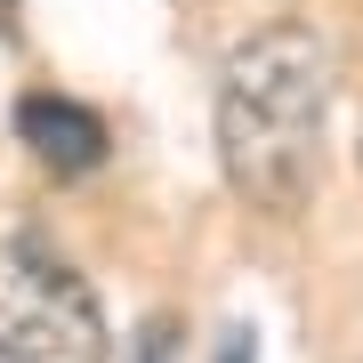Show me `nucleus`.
<instances>
[{
  "instance_id": "1",
  "label": "nucleus",
  "mask_w": 363,
  "mask_h": 363,
  "mask_svg": "<svg viewBox=\"0 0 363 363\" xmlns=\"http://www.w3.org/2000/svg\"><path fill=\"white\" fill-rule=\"evenodd\" d=\"M331 49L315 25H259L218 65V169L250 210H307L323 178Z\"/></svg>"
},
{
  "instance_id": "2",
  "label": "nucleus",
  "mask_w": 363,
  "mask_h": 363,
  "mask_svg": "<svg viewBox=\"0 0 363 363\" xmlns=\"http://www.w3.org/2000/svg\"><path fill=\"white\" fill-rule=\"evenodd\" d=\"M0 347L16 363H105V307L40 234L0 242Z\"/></svg>"
},
{
  "instance_id": "3",
  "label": "nucleus",
  "mask_w": 363,
  "mask_h": 363,
  "mask_svg": "<svg viewBox=\"0 0 363 363\" xmlns=\"http://www.w3.org/2000/svg\"><path fill=\"white\" fill-rule=\"evenodd\" d=\"M16 138H25V154L49 169V178H81V169L105 162V121L81 97H57V89L16 97Z\"/></svg>"
},
{
  "instance_id": "4",
  "label": "nucleus",
  "mask_w": 363,
  "mask_h": 363,
  "mask_svg": "<svg viewBox=\"0 0 363 363\" xmlns=\"http://www.w3.org/2000/svg\"><path fill=\"white\" fill-rule=\"evenodd\" d=\"M178 355V331H145V347H138V363H169Z\"/></svg>"
},
{
  "instance_id": "5",
  "label": "nucleus",
  "mask_w": 363,
  "mask_h": 363,
  "mask_svg": "<svg viewBox=\"0 0 363 363\" xmlns=\"http://www.w3.org/2000/svg\"><path fill=\"white\" fill-rule=\"evenodd\" d=\"M250 355H259V339H250V323H234V331H226V355H218V363H250Z\"/></svg>"
},
{
  "instance_id": "6",
  "label": "nucleus",
  "mask_w": 363,
  "mask_h": 363,
  "mask_svg": "<svg viewBox=\"0 0 363 363\" xmlns=\"http://www.w3.org/2000/svg\"><path fill=\"white\" fill-rule=\"evenodd\" d=\"M0 363H16V355H9V347H0Z\"/></svg>"
}]
</instances>
